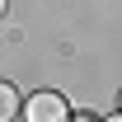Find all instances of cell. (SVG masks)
Segmentation results:
<instances>
[{
	"label": "cell",
	"instance_id": "obj_1",
	"mask_svg": "<svg viewBox=\"0 0 122 122\" xmlns=\"http://www.w3.org/2000/svg\"><path fill=\"white\" fill-rule=\"evenodd\" d=\"M24 122H71V108H66V99L52 89H38L24 103Z\"/></svg>",
	"mask_w": 122,
	"mask_h": 122
},
{
	"label": "cell",
	"instance_id": "obj_2",
	"mask_svg": "<svg viewBox=\"0 0 122 122\" xmlns=\"http://www.w3.org/2000/svg\"><path fill=\"white\" fill-rule=\"evenodd\" d=\"M19 113H24V99H19V89L0 80V122H14Z\"/></svg>",
	"mask_w": 122,
	"mask_h": 122
},
{
	"label": "cell",
	"instance_id": "obj_3",
	"mask_svg": "<svg viewBox=\"0 0 122 122\" xmlns=\"http://www.w3.org/2000/svg\"><path fill=\"white\" fill-rule=\"evenodd\" d=\"M5 10H10V0H0V14H5Z\"/></svg>",
	"mask_w": 122,
	"mask_h": 122
},
{
	"label": "cell",
	"instance_id": "obj_4",
	"mask_svg": "<svg viewBox=\"0 0 122 122\" xmlns=\"http://www.w3.org/2000/svg\"><path fill=\"white\" fill-rule=\"evenodd\" d=\"M108 122H122V113H113V117H108Z\"/></svg>",
	"mask_w": 122,
	"mask_h": 122
},
{
	"label": "cell",
	"instance_id": "obj_5",
	"mask_svg": "<svg viewBox=\"0 0 122 122\" xmlns=\"http://www.w3.org/2000/svg\"><path fill=\"white\" fill-rule=\"evenodd\" d=\"M71 122H94V117H71Z\"/></svg>",
	"mask_w": 122,
	"mask_h": 122
}]
</instances>
